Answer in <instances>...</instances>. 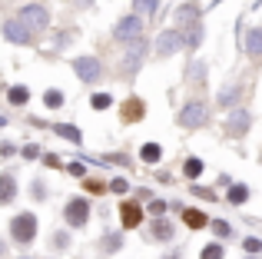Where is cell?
Returning <instances> with one entry per match:
<instances>
[{"label":"cell","instance_id":"cell-1","mask_svg":"<svg viewBox=\"0 0 262 259\" xmlns=\"http://www.w3.org/2000/svg\"><path fill=\"white\" fill-rule=\"evenodd\" d=\"M10 236L17 246H30L33 236H37V216L33 213H17L10 220Z\"/></svg>","mask_w":262,"mask_h":259},{"label":"cell","instance_id":"cell-2","mask_svg":"<svg viewBox=\"0 0 262 259\" xmlns=\"http://www.w3.org/2000/svg\"><path fill=\"white\" fill-rule=\"evenodd\" d=\"M17 20L24 27H33V30H47V27H50V10H47V7H40V4H27L24 10H20Z\"/></svg>","mask_w":262,"mask_h":259},{"label":"cell","instance_id":"cell-3","mask_svg":"<svg viewBox=\"0 0 262 259\" xmlns=\"http://www.w3.org/2000/svg\"><path fill=\"white\" fill-rule=\"evenodd\" d=\"M206 120H209V110H206L203 103H186L183 110H179V126H186V130L203 126Z\"/></svg>","mask_w":262,"mask_h":259},{"label":"cell","instance_id":"cell-4","mask_svg":"<svg viewBox=\"0 0 262 259\" xmlns=\"http://www.w3.org/2000/svg\"><path fill=\"white\" fill-rule=\"evenodd\" d=\"M176 50H183V30H163L156 37V57H173Z\"/></svg>","mask_w":262,"mask_h":259},{"label":"cell","instance_id":"cell-5","mask_svg":"<svg viewBox=\"0 0 262 259\" xmlns=\"http://www.w3.org/2000/svg\"><path fill=\"white\" fill-rule=\"evenodd\" d=\"M63 220L70 223V226H86V220H90V203L80 196V200H70L67 203V209H63Z\"/></svg>","mask_w":262,"mask_h":259},{"label":"cell","instance_id":"cell-6","mask_svg":"<svg viewBox=\"0 0 262 259\" xmlns=\"http://www.w3.org/2000/svg\"><path fill=\"white\" fill-rule=\"evenodd\" d=\"M73 70H77L80 80L96 83V80H100V73H103V67H100V60H93V57H80V60H73Z\"/></svg>","mask_w":262,"mask_h":259},{"label":"cell","instance_id":"cell-7","mask_svg":"<svg viewBox=\"0 0 262 259\" xmlns=\"http://www.w3.org/2000/svg\"><path fill=\"white\" fill-rule=\"evenodd\" d=\"M140 30H143V20L140 17H123L120 24H116L113 37L116 40H140Z\"/></svg>","mask_w":262,"mask_h":259},{"label":"cell","instance_id":"cell-8","mask_svg":"<svg viewBox=\"0 0 262 259\" xmlns=\"http://www.w3.org/2000/svg\"><path fill=\"white\" fill-rule=\"evenodd\" d=\"M4 37L10 40V44H33L30 27H24L20 20H7V24H4Z\"/></svg>","mask_w":262,"mask_h":259},{"label":"cell","instance_id":"cell-9","mask_svg":"<svg viewBox=\"0 0 262 259\" xmlns=\"http://www.w3.org/2000/svg\"><path fill=\"white\" fill-rule=\"evenodd\" d=\"M143 57H146V44H143V40H133L129 50H126V57H123V67H126V70H140Z\"/></svg>","mask_w":262,"mask_h":259},{"label":"cell","instance_id":"cell-10","mask_svg":"<svg viewBox=\"0 0 262 259\" xmlns=\"http://www.w3.org/2000/svg\"><path fill=\"white\" fill-rule=\"evenodd\" d=\"M120 216H123V226H126V229H136L143 223V209L136 206V203H129V200L120 206Z\"/></svg>","mask_w":262,"mask_h":259},{"label":"cell","instance_id":"cell-11","mask_svg":"<svg viewBox=\"0 0 262 259\" xmlns=\"http://www.w3.org/2000/svg\"><path fill=\"white\" fill-rule=\"evenodd\" d=\"M13 196H17V180H13V173H4L0 176V206L13 203Z\"/></svg>","mask_w":262,"mask_h":259},{"label":"cell","instance_id":"cell-12","mask_svg":"<svg viewBox=\"0 0 262 259\" xmlns=\"http://www.w3.org/2000/svg\"><path fill=\"white\" fill-rule=\"evenodd\" d=\"M143 110H146V106H143V100H126V103H123V120H126V123H140L143 120Z\"/></svg>","mask_w":262,"mask_h":259},{"label":"cell","instance_id":"cell-13","mask_svg":"<svg viewBox=\"0 0 262 259\" xmlns=\"http://www.w3.org/2000/svg\"><path fill=\"white\" fill-rule=\"evenodd\" d=\"M246 130H249V113H246V110H232V117H229V133L243 136Z\"/></svg>","mask_w":262,"mask_h":259},{"label":"cell","instance_id":"cell-14","mask_svg":"<svg viewBox=\"0 0 262 259\" xmlns=\"http://www.w3.org/2000/svg\"><path fill=\"white\" fill-rule=\"evenodd\" d=\"M176 20H179L183 27H192V24L199 20V7H196V4H183V7L176 10Z\"/></svg>","mask_w":262,"mask_h":259},{"label":"cell","instance_id":"cell-15","mask_svg":"<svg viewBox=\"0 0 262 259\" xmlns=\"http://www.w3.org/2000/svg\"><path fill=\"white\" fill-rule=\"evenodd\" d=\"M183 223L189 229H203L209 220H206V213H199V209H183Z\"/></svg>","mask_w":262,"mask_h":259},{"label":"cell","instance_id":"cell-16","mask_svg":"<svg viewBox=\"0 0 262 259\" xmlns=\"http://www.w3.org/2000/svg\"><path fill=\"white\" fill-rule=\"evenodd\" d=\"M53 133L63 136V140H70V143H80V140H83L80 126H70V123H57V126H53Z\"/></svg>","mask_w":262,"mask_h":259},{"label":"cell","instance_id":"cell-17","mask_svg":"<svg viewBox=\"0 0 262 259\" xmlns=\"http://www.w3.org/2000/svg\"><path fill=\"white\" fill-rule=\"evenodd\" d=\"M153 236L160 243H169V240H173V223H169V220H156L153 223Z\"/></svg>","mask_w":262,"mask_h":259},{"label":"cell","instance_id":"cell-18","mask_svg":"<svg viewBox=\"0 0 262 259\" xmlns=\"http://www.w3.org/2000/svg\"><path fill=\"white\" fill-rule=\"evenodd\" d=\"M100 249H103V253H120V249H123V236L120 233H106L100 240Z\"/></svg>","mask_w":262,"mask_h":259},{"label":"cell","instance_id":"cell-19","mask_svg":"<svg viewBox=\"0 0 262 259\" xmlns=\"http://www.w3.org/2000/svg\"><path fill=\"white\" fill-rule=\"evenodd\" d=\"M246 200H249V186H246V183H236V186L229 189V203L239 206V203H246Z\"/></svg>","mask_w":262,"mask_h":259},{"label":"cell","instance_id":"cell-20","mask_svg":"<svg viewBox=\"0 0 262 259\" xmlns=\"http://www.w3.org/2000/svg\"><path fill=\"white\" fill-rule=\"evenodd\" d=\"M140 156H143V163H160L163 160V149L156 146V143H146V146L140 149Z\"/></svg>","mask_w":262,"mask_h":259},{"label":"cell","instance_id":"cell-21","mask_svg":"<svg viewBox=\"0 0 262 259\" xmlns=\"http://www.w3.org/2000/svg\"><path fill=\"white\" fill-rule=\"evenodd\" d=\"M249 57L252 60L262 57V30H249Z\"/></svg>","mask_w":262,"mask_h":259},{"label":"cell","instance_id":"cell-22","mask_svg":"<svg viewBox=\"0 0 262 259\" xmlns=\"http://www.w3.org/2000/svg\"><path fill=\"white\" fill-rule=\"evenodd\" d=\"M7 100H10L13 106H20V103H27V100H30V90H27V87H10Z\"/></svg>","mask_w":262,"mask_h":259},{"label":"cell","instance_id":"cell-23","mask_svg":"<svg viewBox=\"0 0 262 259\" xmlns=\"http://www.w3.org/2000/svg\"><path fill=\"white\" fill-rule=\"evenodd\" d=\"M183 173L189 176V180H196V176L203 173V160H199V156H189V160L183 163Z\"/></svg>","mask_w":262,"mask_h":259},{"label":"cell","instance_id":"cell-24","mask_svg":"<svg viewBox=\"0 0 262 259\" xmlns=\"http://www.w3.org/2000/svg\"><path fill=\"white\" fill-rule=\"evenodd\" d=\"M183 44H186V47H199V44H203V27H199V24H192L189 30H186Z\"/></svg>","mask_w":262,"mask_h":259},{"label":"cell","instance_id":"cell-25","mask_svg":"<svg viewBox=\"0 0 262 259\" xmlns=\"http://www.w3.org/2000/svg\"><path fill=\"white\" fill-rule=\"evenodd\" d=\"M239 93H243V87H229V90L219 93V103H223V106H232V100H239Z\"/></svg>","mask_w":262,"mask_h":259},{"label":"cell","instance_id":"cell-26","mask_svg":"<svg viewBox=\"0 0 262 259\" xmlns=\"http://www.w3.org/2000/svg\"><path fill=\"white\" fill-rule=\"evenodd\" d=\"M53 253H63V249H70V236L67 233H53Z\"/></svg>","mask_w":262,"mask_h":259},{"label":"cell","instance_id":"cell-27","mask_svg":"<svg viewBox=\"0 0 262 259\" xmlns=\"http://www.w3.org/2000/svg\"><path fill=\"white\" fill-rule=\"evenodd\" d=\"M199 259H223V246H219V243H209V246L199 253Z\"/></svg>","mask_w":262,"mask_h":259},{"label":"cell","instance_id":"cell-28","mask_svg":"<svg viewBox=\"0 0 262 259\" xmlns=\"http://www.w3.org/2000/svg\"><path fill=\"white\" fill-rule=\"evenodd\" d=\"M43 103H47V106H53V110H57V106L63 103V93H60V90H47V93H43Z\"/></svg>","mask_w":262,"mask_h":259},{"label":"cell","instance_id":"cell-29","mask_svg":"<svg viewBox=\"0 0 262 259\" xmlns=\"http://www.w3.org/2000/svg\"><path fill=\"white\" fill-rule=\"evenodd\" d=\"M133 7L140 13H156V7H160V0H133Z\"/></svg>","mask_w":262,"mask_h":259},{"label":"cell","instance_id":"cell-30","mask_svg":"<svg viewBox=\"0 0 262 259\" xmlns=\"http://www.w3.org/2000/svg\"><path fill=\"white\" fill-rule=\"evenodd\" d=\"M90 103H93V110H106V106L113 103V100H110L106 93H93V100H90Z\"/></svg>","mask_w":262,"mask_h":259},{"label":"cell","instance_id":"cell-31","mask_svg":"<svg viewBox=\"0 0 262 259\" xmlns=\"http://www.w3.org/2000/svg\"><path fill=\"white\" fill-rule=\"evenodd\" d=\"M212 233H216V236H229L232 226H229L226 220H212Z\"/></svg>","mask_w":262,"mask_h":259},{"label":"cell","instance_id":"cell-32","mask_svg":"<svg viewBox=\"0 0 262 259\" xmlns=\"http://www.w3.org/2000/svg\"><path fill=\"white\" fill-rule=\"evenodd\" d=\"M189 193H192V196H199V200H209V203L216 200V193H212V189H206V186H192Z\"/></svg>","mask_w":262,"mask_h":259},{"label":"cell","instance_id":"cell-33","mask_svg":"<svg viewBox=\"0 0 262 259\" xmlns=\"http://www.w3.org/2000/svg\"><path fill=\"white\" fill-rule=\"evenodd\" d=\"M243 246H246V253H259V249H262V243L256 240V236H249V240H246Z\"/></svg>","mask_w":262,"mask_h":259},{"label":"cell","instance_id":"cell-34","mask_svg":"<svg viewBox=\"0 0 262 259\" xmlns=\"http://www.w3.org/2000/svg\"><path fill=\"white\" fill-rule=\"evenodd\" d=\"M67 173H70V176H83L86 166H83V163H70V166H67Z\"/></svg>","mask_w":262,"mask_h":259},{"label":"cell","instance_id":"cell-35","mask_svg":"<svg viewBox=\"0 0 262 259\" xmlns=\"http://www.w3.org/2000/svg\"><path fill=\"white\" fill-rule=\"evenodd\" d=\"M110 189H113V193H126L129 183H126V180H113V183H110Z\"/></svg>","mask_w":262,"mask_h":259},{"label":"cell","instance_id":"cell-36","mask_svg":"<svg viewBox=\"0 0 262 259\" xmlns=\"http://www.w3.org/2000/svg\"><path fill=\"white\" fill-rule=\"evenodd\" d=\"M189 80H203V63H199V60L189 67Z\"/></svg>","mask_w":262,"mask_h":259},{"label":"cell","instance_id":"cell-37","mask_svg":"<svg viewBox=\"0 0 262 259\" xmlns=\"http://www.w3.org/2000/svg\"><path fill=\"white\" fill-rule=\"evenodd\" d=\"M33 200H47V189H43V183H33Z\"/></svg>","mask_w":262,"mask_h":259},{"label":"cell","instance_id":"cell-38","mask_svg":"<svg viewBox=\"0 0 262 259\" xmlns=\"http://www.w3.org/2000/svg\"><path fill=\"white\" fill-rule=\"evenodd\" d=\"M149 209H153V216H160L163 209H166V203H163V200H153V203H149Z\"/></svg>","mask_w":262,"mask_h":259},{"label":"cell","instance_id":"cell-39","mask_svg":"<svg viewBox=\"0 0 262 259\" xmlns=\"http://www.w3.org/2000/svg\"><path fill=\"white\" fill-rule=\"evenodd\" d=\"M86 189H90V193H100L103 183H100V180H86Z\"/></svg>","mask_w":262,"mask_h":259},{"label":"cell","instance_id":"cell-40","mask_svg":"<svg viewBox=\"0 0 262 259\" xmlns=\"http://www.w3.org/2000/svg\"><path fill=\"white\" fill-rule=\"evenodd\" d=\"M43 163H47V166H60V156H53V153H47V156H43Z\"/></svg>","mask_w":262,"mask_h":259},{"label":"cell","instance_id":"cell-41","mask_svg":"<svg viewBox=\"0 0 262 259\" xmlns=\"http://www.w3.org/2000/svg\"><path fill=\"white\" fill-rule=\"evenodd\" d=\"M37 153H40V149L33 146V143H30V146H24V156H27V160H33V156H37Z\"/></svg>","mask_w":262,"mask_h":259},{"label":"cell","instance_id":"cell-42","mask_svg":"<svg viewBox=\"0 0 262 259\" xmlns=\"http://www.w3.org/2000/svg\"><path fill=\"white\" fill-rule=\"evenodd\" d=\"M7 253V246H4V240H0V256H4Z\"/></svg>","mask_w":262,"mask_h":259},{"label":"cell","instance_id":"cell-43","mask_svg":"<svg viewBox=\"0 0 262 259\" xmlns=\"http://www.w3.org/2000/svg\"><path fill=\"white\" fill-rule=\"evenodd\" d=\"M20 259H30V256H20Z\"/></svg>","mask_w":262,"mask_h":259},{"label":"cell","instance_id":"cell-44","mask_svg":"<svg viewBox=\"0 0 262 259\" xmlns=\"http://www.w3.org/2000/svg\"><path fill=\"white\" fill-rule=\"evenodd\" d=\"M83 4H90V0H83Z\"/></svg>","mask_w":262,"mask_h":259}]
</instances>
